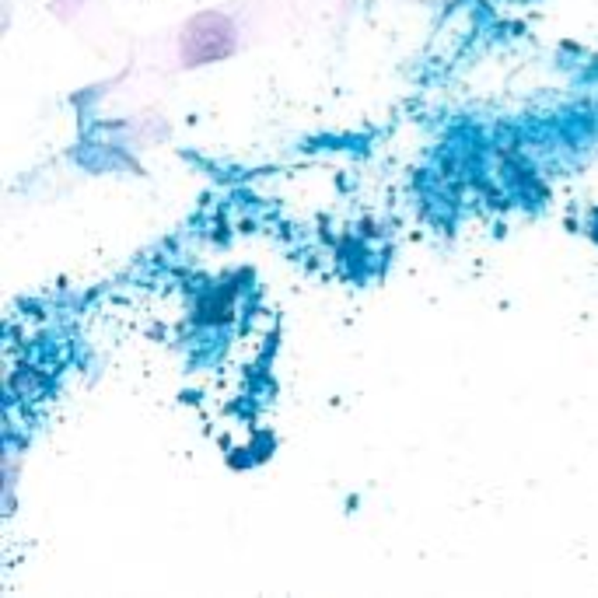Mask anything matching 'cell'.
<instances>
[{
	"label": "cell",
	"instance_id": "1",
	"mask_svg": "<svg viewBox=\"0 0 598 598\" xmlns=\"http://www.w3.org/2000/svg\"><path fill=\"white\" fill-rule=\"evenodd\" d=\"M231 46H235L231 22L221 15H203L197 22H189L186 35H182V60L189 66L214 64L231 53Z\"/></svg>",
	"mask_w": 598,
	"mask_h": 598
}]
</instances>
